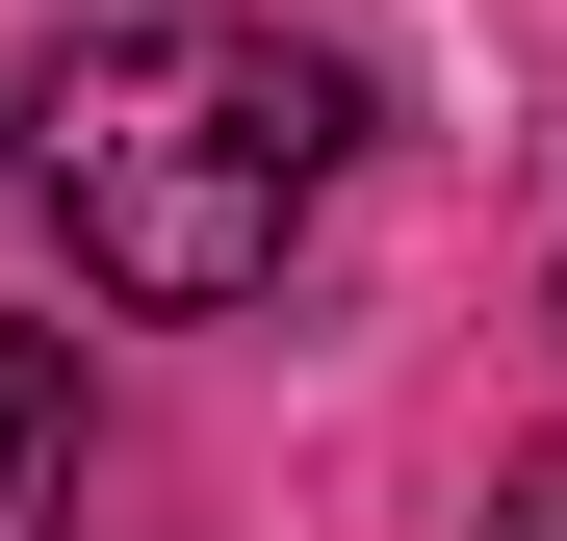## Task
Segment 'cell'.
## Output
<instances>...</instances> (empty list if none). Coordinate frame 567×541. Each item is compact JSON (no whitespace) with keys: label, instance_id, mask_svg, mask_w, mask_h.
Listing matches in <instances>:
<instances>
[{"label":"cell","instance_id":"obj_1","mask_svg":"<svg viewBox=\"0 0 567 541\" xmlns=\"http://www.w3.org/2000/svg\"><path fill=\"white\" fill-rule=\"evenodd\" d=\"M336 52H284L233 27V0H155V27H78L27 77V180H52V232H78V284H130V310H258L284 284V232L336 207Z\"/></svg>","mask_w":567,"mask_h":541},{"label":"cell","instance_id":"obj_2","mask_svg":"<svg viewBox=\"0 0 567 541\" xmlns=\"http://www.w3.org/2000/svg\"><path fill=\"white\" fill-rule=\"evenodd\" d=\"M0 541H78V361L0 335Z\"/></svg>","mask_w":567,"mask_h":541},{"label":"cell","instance_id":"obj_3","mask_svg":"<svg viewBox=\"0 0 567 541\" xmlns=\"http://www.w3.org/2000/svg\"><path fill=\"white\" fill-rule=\"evenodd\" d=\"M516 541H567V465H516Z\"/></svg>","mask_w":567,"mask_h":541}]
</instances>
